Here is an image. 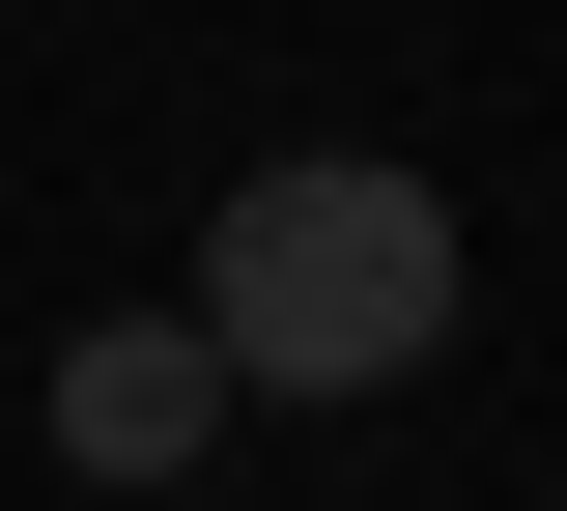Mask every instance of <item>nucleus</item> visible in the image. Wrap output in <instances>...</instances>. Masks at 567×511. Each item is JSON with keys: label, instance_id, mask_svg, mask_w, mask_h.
Here are the masks:
<instances>
[{"label": "nucleus", "instance_id": "1", "mask_svg": "<svg viewBox=\"0 0 567 511\" xmlns=\"http://www.w3.org/2000/svg\"><path fill=\"white\" fill-rule=\"evenodd\" d=\"M199 341H227V398H398V369L454 341V200L369 171V143L227 171V227H199Z\"/></svg>", "mask_w": 567, "mask_h": 511}, {"label": "nucleus", "instance_id": "2", "mask_svg": "<svg viewBox=\"0 0 567 511\" xmlns=\"http://www.w3.org/2000/svg\"><path fill=\"white\" fill-rule=\"evenodd\" d=\"M199 454H227V341H199V313L58 341V483H199Z\"/></svg>", "mask_w": 567, "mask_h": 511}]
</instances>
